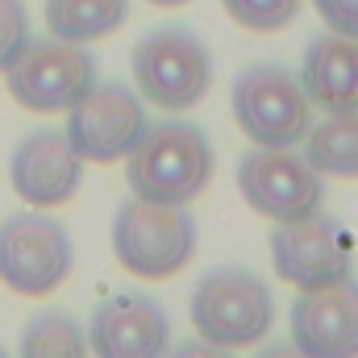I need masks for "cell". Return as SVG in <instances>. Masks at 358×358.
<instances>
[{"label":"cell","instance_id":"4","mask_svg":"<svg viewBox=\"0 0 358 358\" xmlns=\"http://www.w3.org/2000/svg\"><path fill=\"white\" fill-rule=\"evenodd\" d=\"M134 84L155 108L187 113L213 88V55L183 25L150 29L134 46Z\"/></svg>","mask_w":358,"mask_h":358},{"label":"cell","instance_id":"9","mask_svg":"<svg viewBox=\"0 0 358 358\" xmlns=\"http://www.w3.org/2000/svg\"><path fill=\"white\" fill-rule=\"evenodd\" d=\"M238 192L267 221H300L325 204V176L296 146H255L238 163Z\"/></svg>","mask_w":358,"mask_h":358},{"label":"cell","instance_id":"8","mask_svg":"<svg viewBox=\"0 0 358 358\" xmlns=\"http://www.w3.org/2000/svg\"><path fill=\"white\" fill-rule=\"evenodd\" d=\"M4 84L8 96L29 113H67L96 84V59L84 50V42L55 34L42 42L29 38V46L4 71Z\"/></svg>","mask_w":358,"mask_h":358},{"label":"cell","instance_id":"20","mask_svg":"<svg viewBox=\"0 0 358 358\" xmlns=\"http://www.w3.org/2000/svg\"><path fill=\"white\" fill-rule=\"evenodd\" d=\"M317 13L325 17V25L334 34H346V38H358V0H313Z\"/></svg>","mask_w":358,"mask_h":358},{"label":"cell","instance_id":"7","mask_svg":"<svg viewBox=\"0 0 358 358\" xmlns=\"http://www.w3.org/2000/svg\"><path fill=\"white\" fill-rule=\"evenodd\" d=\"M271 267L283 283L313 292L355 275V242L338 217L325 208L300 221H275L271 234Z\"/></svg>","mask_w":358,"mask_h":358},{"label":"cell","instance_id":"19","mask_svg":"<svg viewBox=\"0 0 358 358\" xmlns=\"http://www.w3.org/2000/svg\"><path fill=\"white\" fill-rule=\"evenodd\" d=\"M29 46V13L21 0H0V76Z\"/></svg>","mask_w":358,"mask_h":358},{"label":"cell","instance_id":"3","mask_svg":"<svg viewBox=\"0 0 358 358\" xmlns=\"http://www.w3.org/2000/svg\"><path fill=\"white\" fill-rule=\"evenodd\" d=\"M200 242L196 217L183 204L125 200L113 217V255L138 279H171L192 263Z\"/></svg>","mask_w":358,"mask_h":358},{"label":"cell","instance_id":"13","mask_svg":"<svg viewBox=\"0 0 358 358\" xmlns=\"http://www.w3.org/2000/svg\"><path fill=\"white\" fill-rule=\"evenodd\" d=\"M292 346L308 358L358 355V279L300 292L292 304Z\"/></svg>","mask_w":358,"mask_h":358},{"label":"cell","instance_id":"18","mask_svg":"<svg viewBox=\"0 0 358 358\" xmlns=\"http://www.w3.org/2000/svg\"><path fill=\"white\" fill-rule=\"evenodd\" d=\"M229 21H238L242 29H255V34H275L283 25L296 21L300 13V0H221Z\"/></svg>","mask_w":358,"mask_h":358},{"label":"cell","instance_id":"6","mask_svg":"<svg viewBox=\"0 0 358 358\" xmlns=\"http://www.w3.org/2000/svg\"><path fill=\"white\" fill-rule=\"evenodd\" d=\"M76 267L63 221L46 213H13L0 221V283L17 296H50Z\"/></svg>","mask_w":358,"mask_h":358},{"label":"cell","instance_id":"16","mask_svg":"<svg viewBox=\"0 0 358 358\" xmlns=\"http://www.w3.org/2000/svg\"><path fill=\"white\" fill-rule=\"evenodd\" d=\"M129 21V0H46V29L67 42H100Z\"/></svg>","mask_w":358,"mask_h":358},{"label":"cell","instance_id":"11","mask_svg":"<svg viewBox=\"0 0 358 358\" xmlns=\"http://www.w3.org/2000/svg\"><path fill=\"white\" fill-rule=\"evenodd\" d=\"M84 159L76 155L67 129H34L17 142L8 159V183L29 208H59L80 192Z\"/></svg>","mask_w":358,"mask_h":358},{"label":"cell","instance_id":"15","mask_svg":"<svg viewBox=\"0 0 358 358\" xmlns=\"http://www.w3.org/2000/svg\"><path fill=\"white\" fill-rule=\"evenodd\" d=\"M304 159L329 179H358V108L325 113V121L308 125Z\"/></svg>","mask_w":358,"mask_h":358},{"label":"cell","instance_id":"17","mask_svg":"<svg viewBox=\"0 0 358 358\" xmlns=\"http://www.w3.org/2000/svg\"><path fill=\"white\" fill-rule=\"evenodd\" d=\"M88 350V334L80 329L76 317L46 308L34 313L29 325L21 329V355H84Z\"/></svg>","mask_w":358,"mask_h":358},{"label":"cell","instance_id":"14","mask_svg":"<svg viewBox=\"0 0 358 358\" xmlns=\"http://www.w3.org/2000/svg\"><path fill=\"white\" fill-rule=\"evenodd\" d=\"M300 84L308 100L325 113H350L358 108V38L346 34H321L308 42L300 63Z\"/></svg>","mask_w":358,"mask_h":358},{"label":"cell","instance_id":"1","mask_svg":"<svg viewBox=\"0 0 358 358\" xmlns=\"http://www.w3.org/2000/svg\"><path fill=\"white\" fill-rule=\"evenodd\" d=\"M213 179V142L196 121H150L125 155V183L142 200L187 204Z\"/></svg>","mask_w":358,"mask_h":358},{"label":"cell","instance_id":"2","mask_svg":"<svg viewBox=\"0 0 358 358\" xmlns=\"http://www.w3.org/2000/svg\"><path fill=\"white\" fill-rule=\"evenodd\" d=\"M192 329L217 350H246L263 342L275 321L271 287L246 267H217L200 275L187 300Z\"/></svg>","mask_w":358,"mask_h":358},{"label":"cell","instance_id":"5","mask_svg":"<svg viewBox=\"0 0 358 358\" xmlns=\"http://www.w3.org/2000/svg\"><path fill=\"white\" fill-rule=\"evenodd\" d=\"M229 104H234V121L238 129L255 142V146H296L304 142L308 125H313V100L304 84L283 71V67H246L234 92H229Z\"/></svg>","mask_w":358,"mask_h":358},{"label":"cell","instance_id":"10","mask_svg":"<svg viewBox=\"0 0 358 358\" xmlns=\"http://www.w3.org/2000/svg\"><path fill=\"white\" fill-rule=\"evenodd\" d=\"M146 104L142 92L125 88L117 80L92 84L67 108V138L84 163H121L138 138L146 134Z\"/></svg>","mask_w":358,"mask_h":358},{"label":"cell","instance_id":"21","mask_svg":"<svg viewBox=\"0 0 358 358\" xmlns=\"http://www.w3.org/2000/svg\"><path fill=\"white\" fill-rule=\"evenodd\" d=\"M150 4H159V8H179V4H187V0H150Z\"/></svg>","mask_w":358,"mask_h":358},{"label":"cell","instance_id":"12","mask_svg":"<svg viewBox=\"0 0 358 358\" xmlns=\"http://www.w3.org/2000/svg\"><path fill=\"white\" fill-rule=\"evenodd\" d=\"M171 346V317L146 292H117L96 304L88 350L104 358H150Z\"/></svg>","mask_w":358,"mask_h":358}]
</instances>
